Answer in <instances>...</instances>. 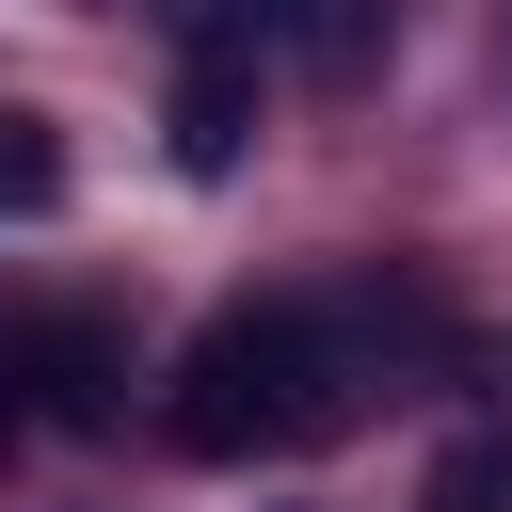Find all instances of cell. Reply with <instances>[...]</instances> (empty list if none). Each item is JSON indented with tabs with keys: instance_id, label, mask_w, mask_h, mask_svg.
I'll return each mask as SVG.
<instances>
[{
	"instance_id": "6da1fadb",
	"label": "cell",
	"mask_w": 512,
	"mask_h": 512,
	"mask_svg": "<svg viewBox=\"0 0 512 512\" xmlns=\"http://www.w3.org/2000/svg\"><path fill=\"white\" fill-rule=\"evenodd\" d=\"M368 384H384L368 320H352V304L272 288V304H224V320L160 368V432H176L192 464H272V448L352 432V416H368Z\"/></svg>"
},
{
	"instance_id": "7a4b0ae2",
	"label": "cell",
	"mask_w": 512,
	"mask_h": 512,
	"mask_svg": "<svg viewBox=\"0 0 512 512\" xmlns=\"http://www.w3.org/2000/svg\"><path fill=\"white\" fill-rule=\"evenodd\" d=\"M256 112H272V32L256 16H176V96H160L176 176H240L256 160Z\"/></svg>"
},
{
	"instance_id": "3957f363",
	"label": "cell",
	"mask_w": 512,
	"mask_h": 512,
	"mask_svg": "<svg viewBox=\"0 0 512 512\" xmlns=\"http://www.w3.org/2000/svg\"><path fill=\"white\" fill-rule=\"evenodd\" d=\"M16 384H32V432H112L128 416V320L112 304H16Z\"/></svg>"
},
{
	"instance_id": "277c9868",
	"label": "cell",
	"mask_w": 512,
	"mask_h": 512,
	"mask_svg": "<svg viewBox=\"0 0 512 512\" xmlns=\"http://www.w3.org/2000/svg\"><path fill=\"white\" fill-rule=\"evenodd\" d=\"M48 208H64V128L0 112V224H48Z\"/></svg>"
},
{
	"instance_id": "5b68a950",
	"label": "cell",
	"mask_w": 512,
	"mask_h": 512,
	"mask_svg": "<svg viewBox=\"0 0 512 512\" xmlns=\"http://www.w3.org/2000/svg\"><path fill=\"white\" fill-rule=\"evenodd\" d=\"M432 512H512V416L448 432V464H432Z\"/></svg>"
},
{
	"instance_id": "8992f818",
	"label": "cell",
	"mask_w": 512,
	"mask_h": 512,
	"mask_svg": "<svg viewBox=\"0 0 512 512\" xmlns=\"http://www.w3.org/2000/svg\"><path fill=\"white\" fill-rule=\"evenodd\" d=\"M32 448V384H16V336H0V464Z\"/></svg>"
}]
</instances>
